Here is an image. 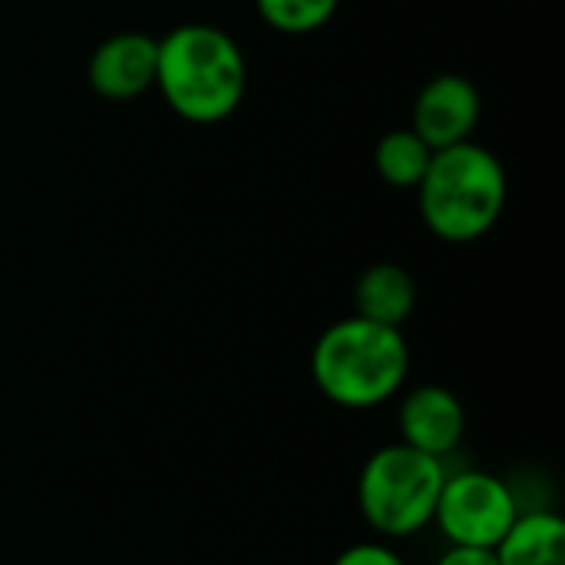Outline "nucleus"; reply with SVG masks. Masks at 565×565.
I'll list each match as a JSON object with an SVG mask.
<instances>
[{"mask_svg": "<svg viewBox=\"0 0 565 565\" xmlns=\"http://www.w3.org/2000/svg\"><path fill=\"white\" fill-rule=\"evenodd\" d=\"M411 374V348L401 328L367 318L334 321L311 351V381L344 411H371L397 397Z\"/></svg>", "mask_w": 565, "mask_h": 565, "instance_id": "f03ea898", "label": "nucleus"}, {"mask_svg": "<svg viewBox=\"0 0 565 565\" xmlns=\"http://www.w3.org/2000/svg\"><path fill=\"white\" fill-rule=\"evenodd\" d=\"M331 565H407V559L387 543H354L341 550Z\"/></svg>", "mask_w": 565, "mask_h": 565, "instance_id": "ddd939ff", "label": "nucleus"}, {"mask_svg": "<svg viewBox=\"0 0 565 565\" xmlns=\"http://www.w3.org/2000/svg\"><path fill=\"white\" fill-rule=\"evenodd\" d=\"M500 565H565V523L553 510H526L497 543Z\"/></svg>", "mask_w": 565, "mask_h": 565, "instance_id": "9d476101", "label": "nucleus"}, {"mask_svg": "<svg viewBox=\"0 0 565 565\" xmlns=\"http://www.w3.org/2000/svg\"><path fill=\"white\" fill-rule=\"evenodd\" d=\"M397 434H401V444L444 460L463 444L467 407L450 387L420 384L401 397Z\"/></svg>", "mask_w": 565, "mask_h": 565, "instance_id": "0eeeda50", "label": "nucleus"}, {"mask_svg": "<svg viewBox=\"0 0 565 565\" xmlns=\"http://www.w3.org/2000/svg\"><path fill=\"white\" fill-rule=\"evenodd\" d=\"M434 565H500L493 550H473V546H447L444 556Z\"/></svg>", "mask_w": 565, "mask_h": 565, "instance_id": "4468645a", "label": "nucleus"}, {"mask_svg": "<svg viewBox=\"0 0 565 565\" xmlns=\"http://www.w3.org/2000/svg\"><path fill=\"white\" fill-rule=\"evenodd\" d=\"M520 513V500L507 480L487 470H460L444 477L434 523L450 546L497 550Z\"/></svg>", "mask_w": 565, "mask_h": 565, "instance_id": "39448f33", "label": "nucleus"}, {"mask_svg": "<svg viewBox=\"0 0 565 565\" xmlns=\"http://www.w3.org/2000/svg\"><path fill=\"white\" fill-rule=\"evenodd\" d=\"M255 7L271 30L288 36H305L328 26L341 0H255Z\"/></svg>", "mask_w": 565, "mask_h": 565, "instance_id": "f8f14e48", "label": "nucleus"}, {"mask_svg": "<svg viewBox=\"0 0 565 565\" xmlns=\"http://www.w3.org/2000/svg\"><path fill=\"white\" fill-rule=\"evenodd\" d=\"M156 70H159V40L139 30H126L103 40L93 50L86 79L103 99L126 103L156 86Z\"/></svg>", "mask_w": 565, "mask_h": 565, "instance_id": "6e6552de", "label": "nucleus"}, {"mask_svg": "<svg viewBox=\"0 0 565 565\" xmlns=\"http://www.w3.org/2000/svg\"><path fill=\"white\" fill-rule=\"evenodd\" d=\"M480 89L460 73H440L424 83L414 99V122L411 129L437 152L457 142L473 139L480 122Z\"/></svg>", "mask_w": 565, "mask_h": 565, "instance_id": "423d86ee", "label": "nucleus"}, {"mask_svg": "<svg viewBox=\"0 0 565 565\" xmlns=\"http://www.w3.org/2000/svg\"><path fill=\"white\" fill-rule=\"evenodd\" d=\"M417 308V281L407 268L394 262H381L361 271L354 285V315L374 324L401 328L411 321Z\"/></svg>", "mask_w": 565, "mask_h": 565, "instance_id": "1a4fd4ad", "label": "nucleus"}, {"mask_svg": "<svg viewBox=\"0 0 565 565\" xmlns=\"http://www.w3.org/2000/svg\"><path fill=\"white\" fill-rule=\"evenodd\" d=\"M447 467L440 457L420 454L407 444L374 450L358 477V510L364 523L384 540L417 536L434 523L437 497Z\"/></svg>", "mask_w": 565, "mask_h": 565, "instance_id": "20e7f679", "label": "nucleus"}, {"mask_svg": "<svg viewBox=\"0 0 565 565\" xmlns=\"http://www.w3.org/2000/svg\"><path fill=\"white\" fill-rule=\"evenodd\" d=\"M430 159L434 149L414 129H391L374 146V169L394 189H417Z\"/></svg>", "mask_w": 565, "mask_h": 565, "instance_id": "9b49d317", "label": "nucleus"}, {"mask_svg": "<svg viewBox=\"0 0 565 565\" xmlns=\"http://www.w3.org/2000/svg\"><path fill=\"white\" fill-rule=\"evenodd\" d=\"M156 89L175 116L212 126L242 106L248 93V60L222 26L179 23L159 40Z\"/></svg>", "mask_w": 565, "mask_h": 565, "instance_id": "f257e3e1", "label": "nucleus"}, {"mask_svg": "<svg viewBox=\"0 0 565 565\" xmlns=\"http://www.w3.org/2000/svg\"><path fill=\"white\" fill-rule=\"evenodd\" d=\"M414 192L424 225L440 242L470 245L493 232L507 209L510 185L503 162L487 146L467 139L437 149Z\"/></svg>", "mask_w": 565, "mask_h": 565, "instance_id": "7ed1b4c3", "label": "nucleus"}]
</instances>
